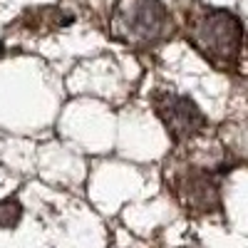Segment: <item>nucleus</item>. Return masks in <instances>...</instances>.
Listing matches in <instances>:
<instances>
[{"instance_id": "f257e3e1", "label": "nucleus", "mask_w": 248, "mask_h": 248, "mask_svg": "<svg viewBox=\"0 0 248 248\" xmlns=\"http://www.w3.org/2000/svg\"><path fill=\"white\" fill-rule=\"evenodd\" d=\"M194 47L218 67H231L238 60L243 25L229 10H201L189 23Z\"/></svg>"}, {"instance_id": "f03ea898", "label": "nucleus", "mask_w": 248, "mask_h": 248, "mask_svg": "<svg viewBox=\"0 0 248 248\" xmlns=\"http://www.w3.org/2000/svg\"><path fill=\"white\" fill-rule=\"evenodd\" d=\"M112 23L114 35L127 45H152L167 32L169 15L159 0H122Z\"/></svg>"}, {"instance_id": "20e7f679", "label": "nucleus", "mask_w": 248, "mask_h": 248, "mask_svg": "<svg viewBox=\"0 0 248 248\" xmlns=\"http://www.w3.org/2000/svg\"><path fill=\"white\" fill-rule=\"evenodd\" d=\"M186 189H189V201L191 203H199L201 209H209V203L216 201V186L211 184L209 176H191L189 184H186Z\"/></svg>"}, {"instance_id": "7ed1b4c3", "label": "nucleus", "mask_w": 248, "mask_h": 248, "mask_svg": "<svg viewBox=\"0 0 248 248\" xmlns=\"http://www.w3.org/2000/svg\"><path fill=\"white\" fill-rule=\"evenodd\" d=\"M156 114L161 117L164 127L169 129V134L176 141L189 139L199 129H203V114H201V109L194 105L191 99H186V97H174V94L161 97L156 102Z\"/></svg>"}, {"instance_id": "39448f33", "label": "nucleus", "mask_w": 248, "mask_h": 248, "mask_svg": "<svg viewBox=\"0 0 248 248\" xmlns=\"http://www.w3.org/2000/svg\"><path fill=\"white\" fill-rule=\"evenodd\" d=\"M23 216V206H20L15 199H5L0 201V229H10L15 226Z\"/></svg>"}]
</instances>
